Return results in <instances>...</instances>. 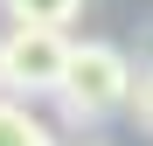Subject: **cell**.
Returning <instances> with one entry per match:
<instances>
[{"label": "cell", "instance_id": "cell-1", "mask_svg": "<svg viewBox=\"0 0 153 146\" xmlns=\"http://www.w3.org/2000/svg\"><path fill=\"white\" fill-rule=\"evenodd\" d=\"M125 90H132V56L111 42H70V63H63V84L49 90L56 111L70 125H97V118L125 111Z\"/></svg>", "mask_w": 153, "mask_h": 146}, {"label": "cell", "instance_id": "cell-2", "mask_svg": "<svg viewBox=\"0 0 153 146\" xmlns=\"http://www.w3.org/2000/svg\"><path fill=\"white\" fill-rule=\"evenodd\" d=\"M70 63V28H42V21H7L0 35V90L14 97H49L63 84Z\"/></svg>", "mask_w": 153, "mask_h": 146}, {"label": "cell", "instance_id": "cell-3", "mask_svg": "<svg viewBox=\"0 0 153 146\" xmlns=\"http://www.w3.org/2000/svg\"><path fill=\"white\" fill-rule=\"evenodd\" d=\"M0 146H56V132L28 111V97L0 90Z\"/></svg>", "mask_w": 153, "mask_h": 146}, {"label": "cell", "instance_id": "cell-4", "mask_svg": "<svg viewBox=\"0 0 153 146\" xmlns=\"http://www.w3.org/2000/svg\"><path fill=\"white\" fill-rule=\"evenodd\" d=\"M7 21H42V28H70L84 14V0H0Z\"/></svg>", "mask_w": 153, "mask_h": 146}, {"label": "cell", "instance_id": "cell-5", "mask_svg": "<svg viewBox=\"0 0 153 146\" xmlns=\"http://www.w3.org/2000/svg\"><path fill=\"white\" fill-rule=\"evenodd\" d=\"M125 111H132V125L153 139V70H132V90H125Z\"/></svg>", "mask_w": 153, "mask_h": 146}]
</instances>
